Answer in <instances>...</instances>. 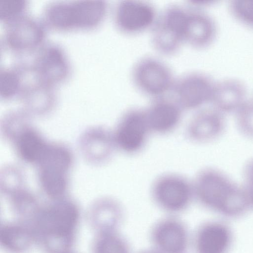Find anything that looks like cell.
<instances>
[{
	"label": "cell",
	"mask_w": 253,
	"mask_h": 253,
	"mask_svg": "<svg viewBox=\"0 0 253 253\" xmlns=\"http://www.w3.org/2000/svg\"><path fill=\"white\" fill-rule=\"evenodd\" d=\"M150 132L145 110L132 108L122 115L113 133L117 149L132 155L143 149Z\"/></svg>",
	"instance_id": "8"
},
{
	"label": "cell",
	"mask_w": 253,
	"mask_h": 253,
	"mask_svg": "<svg viewBox=\"0 0 253 253\" xmlns=\"http://www.w3.org/2000/svg\"><path fill=\"white\" fill-rule=\"evenodd\" d=\"M192 182L195 198L205 207L225 216L241 215L250 205L245 191L216 170H201Z\"/></svg>",
	"instance_id": "2"
},
{
	"label": "cell",
	"mask_w": 253,
	"mask_h": 253,
	"mask_svg": "<svg viewBox=\"0 0 253 253\" xmlns=\"http://www.w3.org/2000/svg\"><path fill=\"white\" fill-rule=\"evenodd\" d=\"M139 253H159L154 249L144 250L139 252Z\"/></svg>",
	"instance_id": "30"
},
{
	"label": "cell",
	"mask_w": 253,
	"mask_h": 253,
	"mask_svg": "<svg viewBox=\"0 0 253 253\" xmlns=\"http://www.w3.org/2000/svg\"></svg>",
	"instance_id": "31"
},
{
	"label": "cell",
	"mask_w": 253,
	"mask_h": 253,
	"mask_svg": "<svg viewBox=\"0 0 253 253\" xmlns=\"http://www.w3.org/2000/svg\"><path fill=\"white\" fill-rule=\"evenodd\" d=\"M182 109L174 100L161 97L145 110L151 132L166 134L174 130L181 119Z\"/></svg>",
	"instance_id": "15"
},
{
	"label": "cell",
	"mask_w": 253,
	"mask_h": 253,
	"mask_svg": "<svg viewBox=\"0 0 253 253\" xmlns=\"http://www.w3.org/2000/svg\"><path fill=\"white\" fill-rule=\"evenodd\" d=\"M124 217L122 205L117 200L109 197L98 200L89 212L91 224L97 233L118 231Z\"/></svg>",
	"instance_id": "16"
},
{
	"label": "cell",
	"mask_w": 253,
	"mask_h": 253,
	"mask_svg": "<svg viewBox=\"0 0 253 253\" xmlns=\"http://www.w3.org/2000/svg\"><path fill=\"white\" fill-rule=\"evenodd\" d=\"M188 11L178 6L167 8L153 26L152 42L162 54L171 55L184 42Z\"/></svg>",
	"instance_id": "7"
},
{
	"label": "cell",
	"mask_w": 253,
	"mask_h": 253,
	"mask_svg": "<svg viewBox=\"0 0 253 253\" xmlns=\"http://www.w3.org/2000/svg\"><path fill=\"white\" fill-rule=\"evenodd\" d=\"M12 208L16 215L29 224L41 207L35 198L22 190H15L10 193Z\"/></svg>",
	"instance_id": "24"
},
{
	"label": "cell",
	"mask_w": 253,
	"mask_h": 253,
	"mask_svg": "<svg viewBox=\"0 0 253 253\" xmlns=\"http://www.w3.org/2000/svg\"><path fill=\"white\" fill-rule=\"evenodd\" d=\"M44 26L26 15L5 25L4 45L11 51L23 54L36 52L43 43Z\"/></svg>",
	"instance_id": "10"
},
{
	"label": "cell",
	"mask_w": 253,
	"mask_h": 253,
	"mask_svg": "<svg viewBox=\"0 0 253 253\" xmlns=\"http://www.w3.org/2000/svg\"><path fill=\"white\" fill-rule=\"evenodd\" d=\"M193 241L195 253H227L231 245L232 234L226 224L208 222L199 227Z\"/></svg>",
	"instance_id": "14"
},
{
	"label": "cell",
	"mask_w": 253,
	"mask_h": 253,
	"mask_svg": "<svg viewBox=\"0 0 253 253\" xmlns=\"http://www.w3.org/2000/svg\"><path fill=\"white\" fill-rule=\"evenodd\" d=\"M150 192L157 206L171 215L185 211L195 198L193 182L175 173L158 176L153 181Z\"/></svg>",
	"instance_id": "5"
},
{
	"label": "cell",
	"mask_w": 253,
	"mask_h": 253,
	"mask_svg": "<svg viewBox=\"0 0 253 253\" xmlns=\"http://www.w3.org/2000/svg\"><path fill=\"white\" fill-rule=\"evenodd\" d=\"M80 220L77 205L64 198L40 207L30 223L39 243L49 253H68Z\"/></svg>",
	"instance_id": "1"
},
{
	"label": "cell",
	"mask_w": 253,
	"mask_h": 253,
	"mask_svg": "<svg viewBox=\"0 0 253 253\" xmlns=\"http://www.w3.org/2000/svg\"><path fill=\"white\" fill-rule=\"evenodd\" d=\"M215 32V24L210 16L201 11H188L184 42L196 48L205 47L211 42Z\"/></svg>",
	"instance_id": "19"
},
{
	"label": "cell",
	"mask_w": 253,
	"mask_h": 253,
	"mask_svg": "<svg viewBox=\"0 0 253 253\" xmlns=\"http://www.w3.org/2000/svg\"><path fill=\"white\" fill-rule=\"evenodd\" d=\"M108 5L104 0L54 1L44 7L43 24L55 31L90 30L106 17Z\"/></svg>",
	"instance_id": "3"
},
{
	"label": "cell",
	"mask_w": 253,
	"mask_h": 253,
	"mask_svg": "<svg viewBox=\"0 0 253 253\" xmlns=\"http://www.w3.org/2000/svg\"><path fill=\"white\" fill-rule=\"evenodd\" d=\"M72 161L71 153L67 147L58 144H48L37 164L41 186L44 193L53 200L64 198Z\"/></svg>",
	"instance_id": "4"
},
{
	"label": "cell",
	"mask_w": 253,
	"mask_h": 253,
	"mask_svg": "<svg viewBox=\"0 0 253 253\" xmlns=\"http://www.w3.org/2000/svg\"><path fill=\"white\" fill-rule=\"evenodd\" d=\"M12 130L10 133L19 156L27 163L37 164L48 143L36 129L26 125H18Z\"/></svg>",
	"instance_id": "17"
},
{
	"label": "cell",
	"mask_w": 253,
	"mask_h": 253,
	"mask_svg": "<svg viewBox=\"0 0 253 253\" xmlns=\"http://www.w3.org/2000/svg\"><path fill=\"white\" fill-rule=\"evenodd\" d=\"M214 83L207 75L192 73L174 83V100L182 109L193 110L211 100Z\"/></svg>",
	"instance_id": "12"
},
{
	"label": "cell",
	"mask_w": 253,
	"mask_h": 253,
	"mask_svg": "<svg viewBox=\"0 0 253 253\" xmlns=\"http://www.w3.org/2000/svg\"><path fill=\"white\" fill-rule=\"evenodd\" d=\"M114 20L117 28L121 32L133 35L154 26L157 20L156 12L148 3L123 0L116 7Z\"/></svg>",
	"instance_id": "13"
},
{
	"label": "cell",
	"mask_w": 253,
	"mask_h": 253,
	"mask_svg": "<svg viewBox=\"0 0 253 253\" xmlns=\"http://www.w3.org/2000/svg\"><path fill=\"white\" fill-rule=\"evenodd\" d=\"M19 96L28 110L38 114L48 112L56 101L54 87L35 79L25 83Z\"/></svg>",
	"instance_id": "21"
},
{
	"label": "cell",
	"mask_w": 253,
	"mask_h": 253,
	"mask_svg": "<svg viewBox=\"0 0 253 253\" xmlns=\"http://www.w3.org/2000/svg\"><path fill=\"white\" fill-rule=\"evenodd\" d=\"M153 249L159 253H189L191 239L185 223L171 215L160 219L150 232Z\"/></svg>",
	"instance_id": "11"
},
{
	"label": "cell",
	"mask_w": 253,
	"mask_h": 253,
	"mask_svg": "<svg viewBox=\"0 0 253 253\" xmlns=\"http://www.w3.org/2000/svg\"><path fill=\"white\" fill-rule=\"evenodd\" d=\"M230 7L237 18L253 26V0H233L230 2Z\"/></svg>",
	"instance_id": "27"
},
{
	"label": "cell",
	"mask_w": 253,
	"mask_h": 253,
	"mask_svg": "<svg viewBox=\"0 0 253 253\" xmlns=\"http://www.w3.org/2000/svg\"><path fill=\"white\" fill-rule=\"evenodd\" d=\"M29 66L37 80L54 87L65 82L71 73L68 56L56 43L43 44L36 51Z\"/></svg>",
	"instance_id": "6"
},
{
	"label": "cell",
	"mask_w": 253,
	"mask_h": 253,
	"mask_svg": "<svg viewBox=\"0 0 253 253\" xmlns=\"http://www.w3.org/2000/svg\"><path fill=\"white\" fill-rule=\"evenodd\" d=\"M238 110L241 128L245 132L253 135V101L244 102Z\"/></svg>",
	"instance_id": "28"
},
{
	"label": "cell",
	"mask_w": 253,
	"mask_h": 253,
	"mask_svg": "<svg viewBox=\"0 0 253 253\" xmlns=\"http://www.w3.org/2000/svg\"><path fill=\"white\" fill-rule=\"evenodd\" d=\"M223 127V119L216 109H206L197 112L188 122L186 134L196 143L209 141L218 136Z\"/></svg>",
	"instance_id": "18"
},
{
	"label": "cell",
	"mask_w": 253,
	"mask_h": 253,
	"mask_svg": "<svg viewBox=\"0 0 253 253\" xmlns=\"http://www.w3.org/2000/svg\"><path fill=\"white\" fill-rule=\"evenodd\" d=\"M0 242L4 250L11 253H24L37 243L31 227L26 223H7L1 226Z\"/></svg>",
	"instance_id": "20"
},
{
	"label": "cell",
	"mask_w": 253,
	"mask_h": 253,
	"mask_svg": "<svg viewBox=\"0 0 253 253\" xmlns=\"http://www.w3.org/2000/svg\"><path fill=\"white\" fill-rule=\"evenodd\" d=\"M93 253H130L127 240L118 231L98 233Z\"/></svg>",
	"instance_id": "25"
},
{
	"label": "cell",
	"mask_w": 253,
	"mask_h": 253,
	"mask_svg": "<svg viewBox=\"0 0 253 253\" xmlns=\"http://www.w3.org/2000/svg\"><path fill=\"white\" fill-rule=\"evenodd\" d=\"M26 66L1 68L0 70V96L9 100L20 96L25 84Z\"/></svg>",
	"instance_id": "23"
},
{
	"label": "cell",
	"mask_w": 253,
	"mask_h": 253,
	"mask_svg": "<svg viewBox=\"0 0 253 253\" xmlns=\"http://www.w3.org/2000/svg\"><path fill=\"white\" fill-rule=\"evenodd\" d=\"M132 79L140 91L156 99L163 97L172 89L175 83L169 68L161 61L152 57L144 58L135 64Z\"/></svg>",
	"instance_id": "9"
},
{
	"label": "cell",
	"mask_w": 253,
	"mask_h": 253,
	"mask_svg": "<svg viewBox=\"0 0 253 253\" xmlns=\"http://www.w3.org/2000/svg\"><path fill=\"white\" fill-rule=\"evenodd\" d=\"M246 190L249 204L253 206V160L248 164L245 171Z\"/></svg>",
	"instance_id": "29"
},
{
	"label": "cell",
	"mask_w": 253,
	"mask_h": 253,
	"mask_svg": "<svg viewBox=\"0 0 253 253\" xmlns=\"http://www.w3.org/2000/svg\"><path fill=\"white\" fill-rule=\"evenodd\" d=\"M27 6L23 0H0V21L6 25L26 15Z\"/></svg>",
	"instance_id": "26"
},
{
	"label": "cell",
	"mask_w": 253,
	"mask_h": 253,
	"mask_svg": "<svg viewBox=\"0 0 253 253\" xmlns=\"http://www.w3.org/2000/svg\"><path fill=\"white\" fill-rule=\"evenodd\" d=\"M246 88L240 81L225 79L214 83L211 101L218 111L238 109L244 103Z\"/></svg>",
	"instance_id": "22"
}]
</instances>
